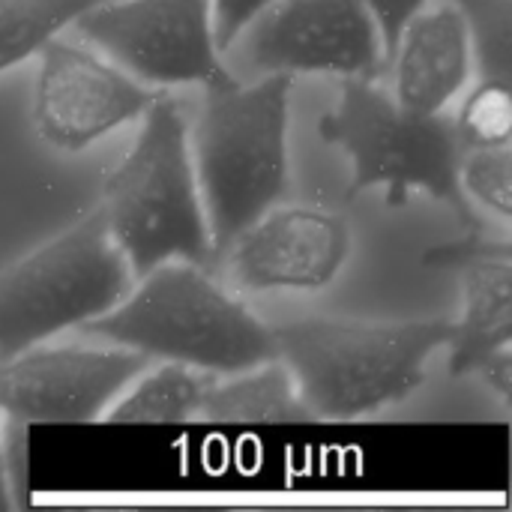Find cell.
I'll use <instances>...</instances> for the list:
<instances>
[{
    "label": "cell",
    "mask_w": 512,
    "mask_h": 512,
    "mask_svg": "<svg viewBox=\"0 0 512 512\" xmlns=\"http://www.w3.org/2000/svg\"><path fill=\"white\" fill-rule=\"evenodd\" d=\"M78 330L150 360H174L210 375H234L276 357L273 327L228 294L210 267L192 261L153 267L114 309Z\"/></svg>",
    "instance_id": "cell-1"
},
{
    "label": "cell",
    "mask_w": 512,
    "mask_h": 512,
    "mask_svg": "<svg viewBox=\"0 0 512 512\" xmlns=\"http://www.w3.org/2000/svg\"><path fill=\"white\" fill-rule=\"evenodd\" d=\"M273 339L312 417L357 420L426 381V363L450 345L453 321L306 318L273 327Z\"/></svg>",
    "instance_id": "cell-2"
},
{
    "label": "cell",
    "mask_w": 512,
    "mask_h": 512,
    "mask_svg": "<svg viewBox=\"0 0 512 512\" xmlns=\"http://www.w3.org/2000/svg\"><path fill=\"white\" fill-rule=\"evenodd\" d=\"M291 81L267 72L255 84L231 78L204 87L189 147L216 258L285 198Z\"/></svg>",
    "instance_id": "cell-3"
},
{
    "label": "cell",
    "mask_w": 512,
    "mask_h": 512,
    "mask_svg": "<svg viewBox=\"0 0 512 512\" xmlns=\"http://www.w3.org/2000/svg\"><path fill=\"white\" fill-rule=\"evenodd\" d=\"M141 132L108 174L102 213L135 279L165 261L213 267L216 249L192 162L180 105L159 96L141 114Z\"/></svg>",
    "instance_id": "cell-4"
},
{
    "label": "cell",
    "mask_w": 512,
    "mask_h": 512,
    "mask_svg": "<svg viewBox=\"0 0 512 512\" xmlns=\"http://www.w3.org/2000/svg\"><path fill=\"white\" fill-rule=\"evenodd\" d=\"M318 135L351 156L348 195L384 189L387 207H402L414 192H423L447 204L468 231H480V216L459 186L465 147L444 111L414 114L375 81L345 78L336 108L318 120Z\"/></svg>",
    "instance_id": "cell-5"
},
{
    "label": "cell",
    "mask_w": 512,
    "mask_h": 512,
    "mask_svg": "<svg viewBox=\"0 0 512 512\" xmlns=\"http://www.w3.org/2000/svg\"><path fill=\"white\" fill-rule=\"evenodd\" d=\"M102 207L0 273V360L114 309L132 288Z\"/></svg>",
    "instance_id": "cell-6"
},
{
    "label": "cell",
    "mask_w": 512,
    "mask_h": 512,
    "mask_svg": "<svg viewBox=\"0 0 512 512\" xmlns=\"http://www.w3.org/2000/svg\"><path fill=\"white\" fill-rule=\"evenodd\" d=\"M84 42L147 87L225 84L210 0H102L75 21Z\"/></svg>",
    "instance_id": "cell-7"
},
{
    "label": "cell",
    "mask_w": 512,
    "mask_h": 512,
    "mask_svg": "<svg viewBox=\"0 0 512 512\" xmlns=\"http://www.w3.org/2000/svg\"><path fill=\"white\" fill-rule=\"evenodd\" d=\"M240 39L249 66L264 75L321 72L375 81L387 60L363 0H273Z\"/></svg>",
    "instance_id": "cell-8"
},
{
    "label": "cell",
    "mask_w": 512,
    "mask_h": 512,
    "mask_svg": "<svg viewBox=\"0 0 512 512\" xmlns=\"http://www.w3.org/2000/svg\"><path fill=\"white\" fill-rule=\"evenodd\" d=\"M150 366L129 348H27L0 360V414L21 423H96Z\"/></svg>",
    "instance_id": "cell-9"
},
{
    "label": "cell",
    "mask_w": 512,
    "mask_h": 512,
    "mask_svg": "<svg viewBox=\"0 0 512 512\" xmlns=\"http://www.w3.org/2000/svg\"><path fill=\"white\" fill-rule=\"evenodd\" d=\"M39 57L33 123L60 150L90 147L117 126L138 120L162 96V90L141 84L117 63L57 36L39 48Z\"/></svg>",
    "instance_id": "cell-10"
},
{
    "label": "cell",
    "mask_w": 512,
    "mask_h": 512,
    "mask_svg": "<svg viewBox=\"0 0 512 512\" xmlns=\"http://www.w3.org/2000/svg\"><path fill=\"white\" fill-rule=\"evenodd\" d=\"M225 252L231 276L246 291L324 288L348 261L351 231L327 210L273 207Z\"/></svg>",
    "instance_id": "cell-11"
},
{
    "label": "cell",
    "mask_w": 512,
    "mask_h": 512,
    "mask_svg": "<svg viewBox=\"0 0 512 512\" xmlns=\"http://www.w3.org/2000/svg\"><path fill=\"white\" fill-rule=\"evenodd\" d=\"M426 264L459 270L465 309L447 348L453 375H474L512 342V246L471 231L459 243L429 249Z\"/></svg>",
    "instance_id": "cell-12"
},
{
    "label": "cell",
    "mask_w": 512,
    "mask_h": 512,
    "mask_svg": "<svg viewBox=\"0 0 512 512\" xmlns=\"http://www.w3.org/2000/svg\"><path fill=\"white\" fill-rule=\"evenodd\" d=\"M393 99L414 114H441L471 75V39L459 6L420 9L393 48Z\"/></svg>",
    "instance_id": "cell-13"
},
{
    "label": "cell",
    "mask_w": 512,
    "mask_h": 512,
    "mask_svg": "<svg viewBox=\"0 0 512 512\" xmlns=\"http://www.w3.org/2000/svg\"><path fill=\"white\" fill-rule=\"evenodd\" d=\"M201 420L210 423H303L312 420L303 405L288 366L273 357L261 366L213 378L204 402Z\"/></svg>",
    "instance_id": "cell-14"
},
{
    "label": "cell",
    "mask_w": 512,
    "mask_h": 512,
    "mask_svg": "<svg viewBox=\"0 0 512 512\" xmlns=\"http://www.w3.org/2000/svg\"><path fill=\"white\" fill-rule=\"evenodd\" d=\"M216 375L165 360L156 369L138 372L123 393L108 405V423H189L198 420L204 393Z\"/></svg>",
    "instance_id": "cell-15"
},
{
    "label": "cell",
    "mask_w": 512,
    "mask_h": 512,
    "mask_svg": "<svg viewBox=\"0 0 512 512\" xmlns=\"http://www.w3.org/2000/svg\"><path fill=\"white\" fill-rule=\"evenodd\" d=\"M96 3L102 0H0V72L39 54Z\"/></svg>",
    "instance_id": "cell-16"
},
{
    "label": "cell",
    "mask_w": 512,
    "mask_h": 512,
    "mask_svg": "<svg viewBox=\"0 0 512 512\" xmlns=\"http://www.w3.org/2000/svg\"><path fill=\"white\" fill-rule=\"evenodd\" d=\"M483 78L510 81L512 0H456Z\"/></svg>",
    "instance_id": "cell-17"
},
{
    "label": "cell",
    "mask_w": 512,
    "mask_h": 512,
    "mask_svg": "<svg viewBox=\"0 0 512 512\" xmlns=\"http://www.w3.org/2000/svg\"><path fill=\"white\" fill-rule=\"evenodd\" d=\"M456 135L465 150L498 147L512 138V90L510 81L483 78L480 87L465 99L459 117H453Z\"/></svg>",
    "instance_id": "cell-18"
},
{
    "label": "cell",
    "mask_w": 512,
    "mask_h": 512,
    "mask_svg": "<svg viewBox=\"0 0 512 512\" xmlns=\"http://www.w3.org/2000/svg\"><path fill=\"white\" fill-rule=\"evenodd\" d=\"M459 186L465 198L480 201L504 222L512 216V150L498 147H471L459 162Z\"/></svg>",
    "instance_id": "cell-19"
},
{
    "label": "cell",
    "mask_w": 512,
    "mask_h": 512,
    "mask_svg": "<svg viewBox=\"0 0 512 512\" xmlns=\"http://www.w3.org/2000/svg\"><path fill=\"white\" fill-rule=\"evenodd\" d=\"M273 0H210L213 12V39L225 54L237 45L240 33L252 24L258 12H264Z\"/></svg>",
    "instance_id": "cell-20"
},
{
    "label": "cell",
    "mask_w": 512,
    "mask_h": 512,
    "mask_svg": "<svg viewBox=\"0 0 512 512\" xmlns=\"http://www.w3.org/2000/svg\"><path fill=\"white\" fill-rule=\"evenodd\" d=\"M363 3H366V9L372 12V18L378 24L381 42H384V57L390 60L402 27L411 21V15H417L423 9L426 0H363Z\"/></svg>",
    "instance_id": "cell-21"
},
{
    "label": "cell",
    "mask_w": 512,
    "mask_h": 512,
    "mask_svg": "<svg viewBox=\"0 0 512 512\" xmlns=\"http://www.w3.org/2000/svg\"><path fill=\"white\" fill-rule=\"evenodd\" d=\"M474 375H480L507 405H510V393H512V351L504 348L498 354H492Z\"/></svg>",
    "instance_id": "cell-22"
},
{
    "label": "cell",
    "mask_w": 512,
    "mask_h": 512,
    "mask_svg": "<svg viewBox=\"0 0 512 512\" xmlns=\"http://www.w3.org/2000/svg\"><path fill=\"white\" fill-rule=\"evenodd\" d=\"M12 507V489H9V477H6V453L0 444V510Z\"/></svg>",
    "instance_id": "cell-23"
}]
</instances>
